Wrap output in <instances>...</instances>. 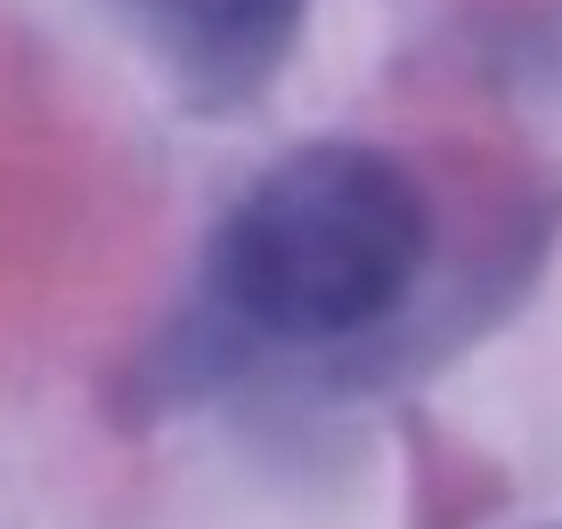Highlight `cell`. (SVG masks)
I'll use <instances>...</instances> for the list:
<instances>
[{"instance_id":"obj_1","label":"cell","mask_w":562,"mask_h":529,"mask_svg":"<svg viewBox=\"0 0 562 529\" xmlns=\"http://www.w3.org/2000/svg\"><path fill=\"white\" fill-rule=\"evenodd\" d=\"M432 195L392 147L302 139L237 188L204 252V309L245 350H351L408 309Z\"/></svg>"},{"instance_id":"obj_2","label":"cell","mask_w":562,"mask_h":529,"mask_svg":"<svg viewBox=\"0 0 562 529\" xmlns=\"http://www.w3.org/2000/svg\"><path fill=\"white\" fill-rule=\"evenodd\" d=\"M131 9L188 106L228 114L285 74L310 0H131Z\"/></svg>"}]
</instances>
